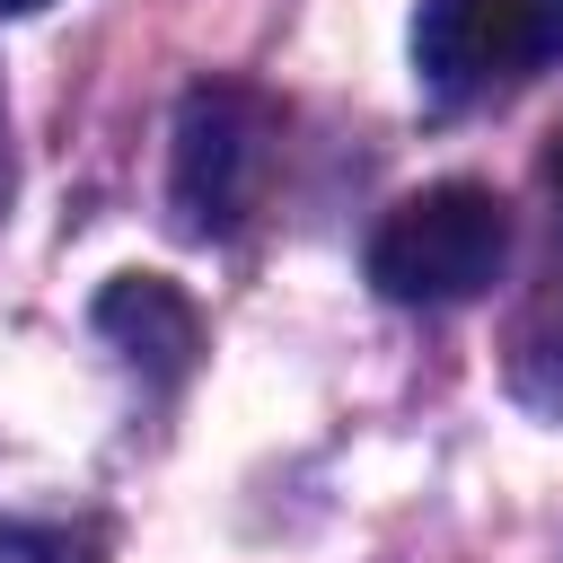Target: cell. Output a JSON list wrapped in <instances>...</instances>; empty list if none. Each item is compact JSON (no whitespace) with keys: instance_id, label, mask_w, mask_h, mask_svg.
Returning <instances> with one entry per match:
<instances>
[{"instance_id":"obj_1","label":"cell","mask_w":563,"mask_h":563,"mask_svg":"<svg viewBox=\"0 0 563 563\" xmlns=\"http://www.w3.org/2000/svg\"><path fill=\"white\" fill-rule=\"evenodd\" d=\"M510 264V211L493 185H422L369 229V282L396 308H466Z\"/></svg>"},{"instance_id":"obj_2","label":"cell","mask_w":563,"mask_h":563,"mask_svg":"<svg viewBox=\"0 0 563 563\" xmlns=\"http://www.w3.org/2000/svg\"><path fill=\"white\" fill-rule=\"evenodd\" d=\"M273 132H282V114L264 88H246V79L185 88V106H176V211L194 238H229L255 211V194L273 176Z\"/></svg>"},{"instance_id":"obj_3","label":"cell","mask_w":563,"mask_h":563,"mask_svg":"<svg viewBox=\"0 0 563 563\" xmlns=\"http://www.w3.org/2000/svg\"><path fill=\"white\" fill-rule=\"evenodd\" d=\"M545 62H563V0H422L413 18V70L449 106L519 88Z\"/></svg>"},{"instance_id":"obj_4","label":"cell","mask_w":563,"mask_h":563,"mask_svg":"<svg viewBox=\"0 0 563 563\" xmlns=\"http://www.w3.org/2000/svg\"><path fill=\"white\" fill-rule=\"evenodd\" d=\"M97 334H106L141 378H158V387H176V378L194 369V352H202L194 299H185L176 282H158V273H123V282L97 299Z\"/></svg>"},{"instance_id":"obj_5","label":"cell","mask_w":563,"mask_h":563,"mask_svg":"<svg viewBox=\"0 0 563 563\" xmlns=\"http://www.w3.org/2000/svg\"><path fill=\"white\" fill-rule=\"evenodd\" d=\"M545 185H554V202H563V132H554V150H545Z\"/></svg>"},{"instance_id":"obj_6","label":"cell","mask_w":563,"mask_h":563,"mask_svg":"<svg viewBox=\"0 0 563 563\" xmlns=\"http://www.w3.org/2000/svg\"><path fill=\"white\" fill-rule=\"evenodd\" d=\"M26 9H44V0H0V18H26Z\"/></svg>"},{"instance_id":"obj_7","label":"cell","mask_w":563,"mask_h":563,"mask_svg":"<svg viewBox=\"0 0 563 563\" xmlns=\"http://www.w3.org/2000/svg\"><path fill=\"white\" fill-rule=\"evenodd\" d=\"M0 202H9V141H0Z\"/></svg>"}]
</instances>
